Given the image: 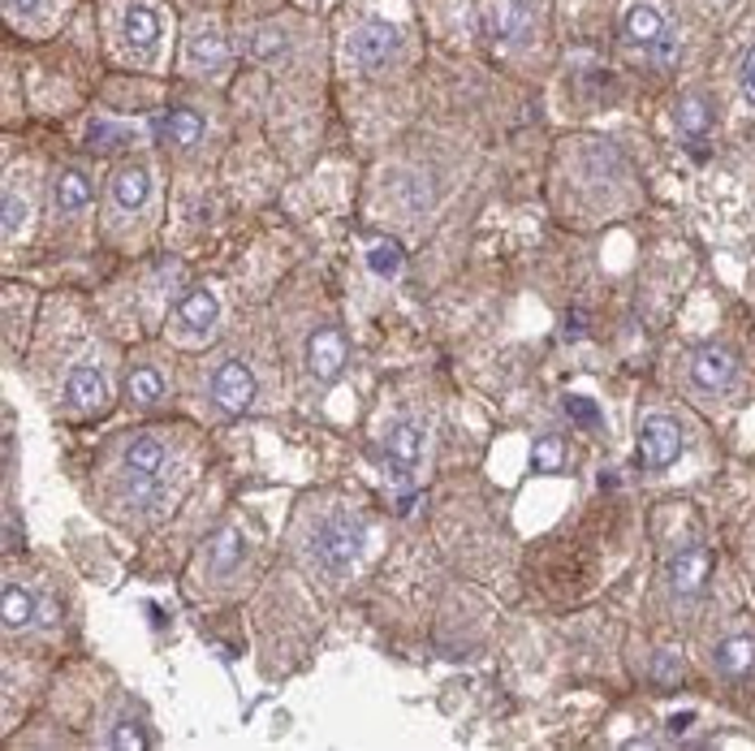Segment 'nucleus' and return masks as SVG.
<instances>
[{"label":"nucleus","mask_w":755,"mask_h":751,"mask_svg":"<svg viewBox=\"0 0 755 751\" xmlns=\"http://www.w3.org/2000/svg\"><path fill=\"white\" fill-rule=\"evenodd\" d=\"M243 557H247L243 531H238V527H221V531L212 535V544H208V570H212L216 579H225V575H234V570L243 566Z\"/></svg>","instance_id":"nucleus-16"},{"label":"nucleus","mask_w":755,"mask_h":751,"mask_svg":"<svg viewBox=\"0 0 755 751\" xmlns=\"http://www.w3.org/2000/svg\"><path fill=\"white\" fill-rule=\"evenodd\" d=\"M61 393H65V410L91 415V410H100L109 402V380H104V372L96 364H78V368L65 372V389Z\"/></svg>","instance_id":"nucleus-9"},{"label":"nucleus","mask_w":755,"mask_h":751,"mask_svg":"<svg viewBox=\"0 0 755 751\" xmlns=\"http://www.w3.org/2000/svg\"><path fill=\"white\" fill-rule=\"evenodd\" d=\"M138 134L129 130V125H117V122H91V130H87V143H91V151H122V147H129Z\"/></svg>","instance_id":"nucleus-23"},{"label":"nucleus","mask_w":755,"mask_h":751,"mask_svg":"<svg viewBox=\"0 0 755 751\" xmlns=\"http://www.w3.org/2000/svg\"><path fill=\"white\" fill-rule=\"evenodd\" d=\"M691 726H695V713H673V717H669V739L691 735Z\"/></svg>","instance_id":"nucleus-34"},{"label":"nucleus","mask_w":755,"mask_h":751,"mask_svg":"<svg viewBox=\"0 0 755 751\" xmlns=\"http://www.w3.org/2000/svg\"><path fill=\"white\" fill-rule=\"evenodd\" d=\"M346 359H350V342L342 337V329H315L311 333V342H307V372H311V380L333 384L342 376V368H346Z\"/></svg>","instance_id":"nucleus-6"},{"label":"nucleus","mask_w":755,"mask_h":751,"mask_svg":"<svg viewBox=\"0 0 755 751\" xmlns=\"http://www.w3.org/2000/svg\"><path fill=\"white\" fill-rule=\"evenodd\" d=\"M39 614V596L22 583H4V596H0V618H4V630H26Z\"/></svg>","instance_id":"nucleus-18"},{"label":"nucleus","mask_w":755,"mask_h":751,"mask_svg":"<svg viewBox=\"0 0 755 751\" xmlns=\"http://www.w3.org/2000/svg\"><path fill=\"white\" fill-rule=\"evenodd\" d=\"M397 48H401V30L393 26V22H363L355 35H350V44H346V52H350V61L359 65V70H384L393 57H397Z\"/></svg>","instance_id":"nucleus-2"},{"label":"nucleus","mask_w":755,"mask_h":751,"mask_svg":"<svg viewBox=\"0 0 755 751\" xmlns=\"http://www.w3.org/2000/svg\"><path fill=\"white\" fill-rule=\"evenodd\" d=\"M493 26H497L502 39H527L531 35V9H527V0H505L502 9H497V17H493Z\"/></svg>","instance_id":"nucleus-21"},{"label":"nucleus","mask_w":755,"mask_h":751,"mask_svg":"<svg viewBox=\"0 0 755 751\" xmlns=\"http://www.w3.org/2000/svg\"><path fill=\"white\" fill-rule=\"evenodd\" d=\"M147 199H151V173H147L143 164H126V169L113 173V204H117L122 212L143 208Z\"/></svg>","instance_id":"nucleus-17"},{"label":"nucleus","mask_w":755,"mask_h":751,"mask_svg":"<svg viewBox=\"0 0 755 751\" xmlns=\"http://www.w3.org/2000/svg\"><path fill=\"white\" fill-rule=\"evenodd\" d=\"M26 221H30V204H26V195H17V190H4V212H0L4 238H17V234L26 230Z\"/></svg>","instance_id":"nucleus-24"},{"label":"nucleus","mask_w":755,"mask_h":751,"mask_svg":"<svg viewBox=\"0 0 755 751\" xmlns=\"http://www.w3.org/2000/svg\"><path fill=\"white\" fill-rule=\"evenodd\" d=\"M122 35H126V48L138 61H151L156 48H160V35H164L160 13L151 4H143V0H134L126 9V17H122Z\"/></svg>","instance_id":"nucleus-10"},{"label":"nucleus","mask_w":755,"mask_h":751,"mask_svg":"<svg viewBox=\"0 0 755 751\" xmlns=\"http://www.w3.org/2000/svg\"><path fill=\"white\" fill-rule=\"evenodd\" d=\"M531 463H535V471H561L566 467V441L561 436H540L535 450H531Z\"/></svg>","instance_id":"nucleus-25"},{"label":"nucleus","mask_w":755,"mask_h":751,"mask_svg":"<svg viewBox=\"0 0 755 751\" xmlns=\"http://www.w3.org/2000/svg\"><path fill=\"white\" fill-rule=\"evenodd\" d=\"M678 678H682V661H678V652H656V656H652V682L673 687Z\"/></svg>","instance_id":"nucleus-30"},{"label":"nucleus","mask_w":755,"mask_h":751,"mask_svg":"<svg viewBox=\"0 0 755 751\" xmlns=\"http://www.w3.org/2000/svg\"><path fill=\"white\" fill-rule=\"evenodd\" d=\"M419 458H423V423L419 419H401L384 436V467L393 471V480H410Z\"/></svg>","instance_id":"nucleus-8"},{"label":"nucleus","mask_w":755,"mask_h":751,"mask_svg":"<svg viewBox=\"0 0 755 751\" xmlns=\"http://www.w3.org/2000/svg\"><path fill=\"white\" fill-rule=\"evenodd\" d=\"M665 35H669V22H665V13H660L656 4H647V0L630 4L627 17H622V39H627V48H643V52H652Z\"/></svg>","instance_id":"nucleus-11"},{"label":"nucleus","mask_w":755,"mask_h":751,"mask_svg":"<svg viewBox=\"0 0 755 751\" xmlns=\"http://www.w3.org/2000/svg\"><path fill=\"white\" fill-rule=\"evenodd\" d=\"M678 52H682V39H678V30H669V35L647 52V61H652V65H673Z\"/></svg>","instance_id":"nucleus-31"},{"label":"nucleus","mask_w":755,"mask_h":751,"mask_svg":"<svg viewBox=\"0 0 755 751\" xmlns=\"http://www.w3.org/2000/svg\"><path fill=\"white\" fill-rule=\"evenodd\" d=\"M285 52V30L281 26H259L251 30V57L255 61H272Z\"/></svg>","instance_id":"nucleus-27"},{"label":"nucleus","mask_w":755,"mask_h":751,"mask_svg":"<svg viewBox=\"0 0 755 751\" xmlns=\"http://www.w3.org/2000/svg\"><path fill=\"white\" fill-rule=\"evenodd\" d=\"M255 372L247 364H238V359H230V364H221L216 376H212V402L225 410V415H247L255 402Z\"/></svg>","instance_id":"nucleus-4"},{"label":"nucleus","mask_w":755,"mask_h":751,"mask_svg":"<svg viewBox=\"0 0 755 751\" xmlns=\"http://www.w3.org/2000/svg\"><path fill=\"white\" fill-rule=\"evenodd\" d=\"M368 263H372L376 276H397V272H401V250L393 247V243H372Z\"/></svg>","instance_id":"nucleus-29"},{"label":"nucleus","mask_w":755,"mask_h":751,"mask_svg":"<svg viewBox=\"0 0 755 751\" xmlns=\"http://www.w3.org/2000/svg\"><path fill=\"white\" fill-rule=\"evenodd\" d=\"M9 9L13 13H35V9H44V0H9Z\"/></svg>","instance_id":"nucleus-35"},{"label":"nucleus","mask_w":755,"mask_h":751,"mask_svg":"<svg viewBox=\"0 0 755 751\" xmlns=\"http://www.w3.org/2000/svg\"><path fill=\"white\" fill-rule=\"evenodd\" d=\"M739 380V359L730 346H700L691 359V384L700 393H726Z\"/></svg>","instance_id":"nucleus-7"},{"label":"nucleus","mask_w":755,"mask_h":751,"mask_svg":"<svg viewBox=\"0 0 755 751\" xmlns=\"http://www.w3.org/2000/svg\"><path fill=\"white\" fill-rule=\"evenodd\" d=\"M678 122H682V130H686V138H704V134H708V122H713V113H708V100H700V96L682 100V113H678Z\"/></svg>","instance_id":"nucleus-26"},{"label":"nucleus","mask_w":755,"mask_h":751,"mask_svg":"<svg viewBox=\"0 0 755 751\" xmlns=\"http://www.w3.org/2000/svg\"><path fill=\"white\" fill-rule=\"evenodd\" d=\"M708 575H713V553H708V549H682V553L669 562V588H673L678 596L704 592Z\"/></svg>","instance_id":"nucleus-13"},{"label":"nucleus","mask_w":755,"mask_h":751,"mask_svg":"<svg viewBox=\"0 0 755 751\" xmlns=\"http://www.w3.org/2000/svg\"><path fill=\"white\" fill-rule=\"evenodd\" d=\"M717 669L726 678H743L747 669H755V639L752 635H734L717 648Z\"/></svg>","instance_id":"nucleus-19"},{"label":"nucleus","mask_w":755,"mask_h":751,"mask_svg":"<svg viewBox=\"0 0 755 751\" xmlns=\"http://www.w3.org/2000/svg\"><path fill=\"white\" fill-rule=\"evenodd\" d=\"M739 87H743V100L755 109V48L743 57V70H739Z\"/></svg>","instance_id":"nucleus-33"},{"label":"nucleus","mask_w":755,"mask_h":751,"mask_svg":"<svg viewBox=\"0 0 755 751\" xmlns=\"http://www.w3.org/2000/svg\"><path fill=\"white\" fill-rule=\"evenodd\" d=\"M678 454H682V432H678V423H673L669 415H647L643 428H639V458H643V467L665 471V467L678 463Z\"/></svg>","instance_id":"nucleus-3"},{"label":"nucleus","mask_w":755,"mask_h":751,"mask_svg":"<svg viewBox=\"0 0 755 751\" xmlns=\"http://www.w3.org/2000/svg\"><path fill=\"white\" fill-rule=\"evenodd\" d=\"M225 61H230L225 35L216 26H195L190 39H186V70H195V74H221Z\"/></svg>","instance_id":"nucleus-12"},{"label":"nucleus","mask_w":755,"mask_h":751,"mask_svg":"<svg viewBox=\"0 0 755 751\" xmlns=\"http://www.w3.org/2000/svg\"><path fill=\"white\" fill-rule=\"evenodd\" d=\"M216 320H221L216 294H212V290H195V294H186V298L177 303L173 337H177V342H199V337H208V333L216 329Z\"/></svg>","instance_id":"nucleus-5"},{"label":"nucleus","mask_w":755,"mask_h":751,"mask_svg":"<svg viewBox=\"0 0 755 751\" xmlns=\"http://www.w3.org/2000/svg\"><path fill=\"white\" fill-rule=\"evenodd\" d=\"M566 410L579 419V423H587V428H601V410H596V402L592 397H566Z\"/></svg>","instance_id":"nucleus-32"},{"label":"nucleus","mask_w":755,"mask_h":751,"mask_svg":"<svg viewBox=\"0 0 755 751\" xmlns=\"http://www.w3.org/2000/svg\"><path fill=\"white\" fill-rule=\"evenodd\" d=\"M52 208L57 217H83L91 208V182L83 169H61L52 182Z\"/></svg>","instance_id":"nucleus-14"},{"label":"nucleus","mask_w":755,"mask_h":751,"mask_svg":"<svg viewBox=\"0 0 755 751\" xmlns=\"http://www.w3.org/2000/svg\"><path fill=\"white\" fill-rule=\"evenodd\" d=\"M203 130H208V125H203V118H199L195 109H173L169 118H160V134L173 138L177 147H195V143L203 138Z\"/></svg>","instance_id":"nucleus-20"},{"label":"nucleus","mask_w":755,"mask_h":751,"mask_svg":"<svg viewBox=\"0 0 755 751\" xmlns=\"http://www.w3.org/2000/svg\"><path fill=\"white\" fill-rule=\"evenodd\" d=\"M126 397L134 406H156L164 397V376L156 372V368H134L126 384Z\"/></svg>","instance_id":"nucleus-22"},{"label":"nucleus","mask_w":755,"mask_h":751,"mask_svg":"<svg viewBox=\"0 0 755 751\" xmlns=\"http://www.w3.org/2000/svg\"><path fill=\"white\" fill-rule=\"evenodd\" d=\"M363 549H368V531H363V522L350 518V514H333V518H324V522L311 531V540H307L311 562H315L329 579L350 575V566L363 557Z\"/></svg>","instance_id":"nucleus-1"},{"label":"nucleus","mask_w":755,"mask_h":751,"mask_svg":"<svg viewBox=\"0 0 755 751\" xmlns=\"http://www.w3.org/2000/svg\"><path fill=\"white\" fill-rule=\"evenodd\" d=\"M147 743H151V739L143 735L138 722H117V726L109 730V748H117V751H143Z\"/></svg>","instance_id":"nucleus-28"},{"label":"nucleus","mask_w":755,"mask_h":751,"mask_svg":"<svg viewBox=\"0 0 755 751\" xmlns=\"http://www.w3.org/2000/svg\"><path fill=\"white\" fill-rule=\"evenodd\" d=\"M164 458H169V450H164V441H160L156 432H138V436H129L126 450H122V463H126L129 476H160Z\"/></svg>","instance_id":"nucleus-15"}]
</instances>
